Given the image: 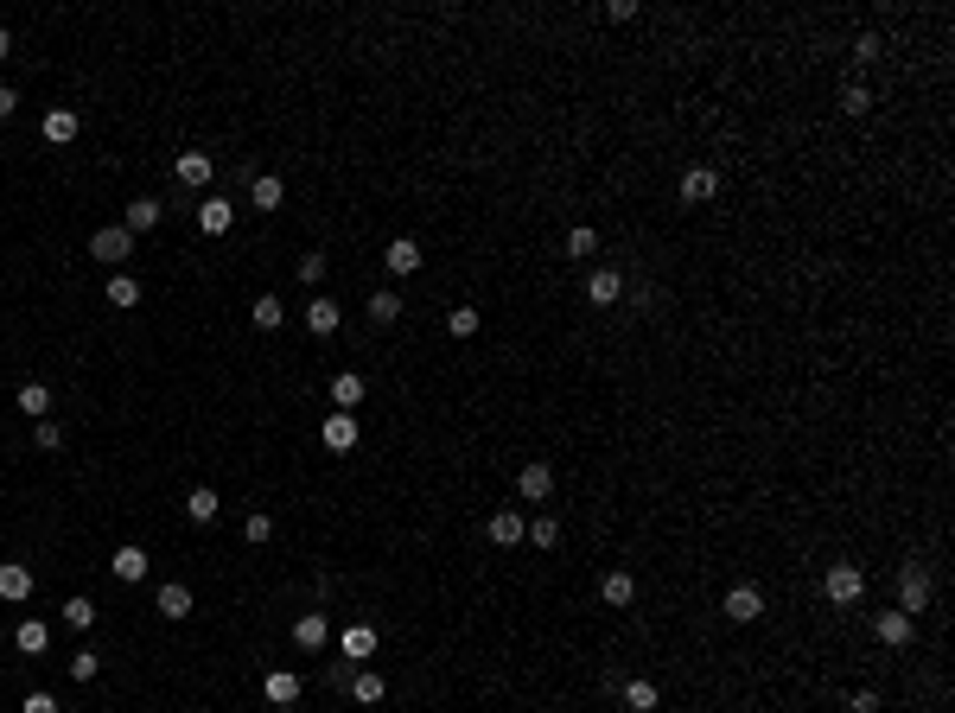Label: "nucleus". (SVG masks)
<instances>
[{"mask_svg": "<svg viewBox=\"0 0 955 713\" xmlns=\"http://www.w3.org/2000/svg\"><path fill=\"white\" fill-rule=\"evenodd\" d=\"M822 599H828V605H860V599H866V573H860L854 561H835V567L822 573Z\"/></svg>", "mask_w": 955, "mask_h": 713, "instance_id": "obj_1", "label": "nucleus"}, {"mask_svg": "<svg viewBox=\"0 0 955 713\" xmlns=\"http://www.w3.org/2000/svg\"><path fill=\"white\" fill-rule=\"evenodd\" d=\"M898 612H930V561H905L898 567Z\"/></svg>", "mask_w": 955, "mask_h": 713, "instance_id": "obj_2", "label": "nucleus"}, {"mask_svg": "<svg viewBox=\"0 0 955 713\" xmlns=\"http://www.w3.org/2000/svg\"><path fill=\"white\" fill-rule=\"evenodd\" d=\"M376 650H382V631H376V624L351 618V624H344V631H338V656H344V663H370Z\"/></svg>", "mask_w": 955, "mask_h": 713, "instance_id": "obj_3", "label": "nucleus"}, {"mask_svg": "<svg viewBox=\"0 0 955 713\" xmlns=\"http://www.w3.org/2000/svg\"><path fill=\"white\" fill-rule=\"evenodd\" d=\"M172 179H179L185 191H211V179H217V160H211V153H198V147H185L179 160H172Z\"/></svg>", "mask_w": 955, "mask_h": 713, "instance_id": "obj_4", "label": "nucleus"}, {"mask_svg": "<svg viewBox=\"0 0 955 713\" xmlns=\"http://www.w3.org/2000/svg\"><path fill=\"white\" fill-rule=\"evenodd\" d=\"M720 612H726V624H758L764 618V586H752V580L733 586V593L720 599Z\"/></svg>", "mask_w": 955, "mask_h": 713, "instance_id": "obj_5", "label": "nucleus"}, {"mask_svg": "<svg viewBox=\"0 0 955 713\" xmlns=\"http://www.w3.org/2000/svg\"><path fill=\"white\" fill-rule=\"evenodd\" d=\"M39 134H45L51 147H71L77 134H83V115L71 109V102H51V109H45V121H39Z\"/></svg>", "mask_w": 955, "mask_h": 713, "instance_id": "obj_6", "label": "nucleus"}, {"mask_svg": "<svg viewBox=\"0 0 955 713\" xmlns=\"http://www.w3.org/2000/svg\"><path fill=\"white\" fill-rule=\"evenodd\" d=\"M720 198V166H688L682 172V204L688 211H701V204Z\"/></svg>", "mask_w": 955, "mask_h": 713, "instance_id": "obj_7", "label": "nucleus"}, {"mask_svg": "<svg viewBox=\"0 0 955 713\" xmlns=\"http://www.w3.org/2000/svg\"><path fill=\"white\" fill-rule=\"evenodd\" d=\"M287 637H293V650L319 656L325 643H332V618H325V612H300V618H293V631H287Z\"/></svg>", "mask_w": 955, "mask_h": 713, "instance_id": "obj_8", "label": "nucleus"}, {"mask_svg": "<svg viewBox=\"0 0 955 713\" xmlns=\"http://www.w3.org/2000/svg\"><path fill=\"white\" fill-rule=\"evenodd\" d=\"M90 255H96V262H109V268H121L134 255V236L121 230V223H102V230L90 236Z\"/></svg>", "mask_w": 955, "mask_h": 713, "instance_id": "obj_9", "label": "nucleus"}, {"mask_svg": "<svg viewBox=\"0 0 955 713\" xmlns=\"http://www.w3.org/2000/svg\"><path fill=\"white\" fill-rule=\"evenodd\" d=\"M873 637L885 643V650H905V643L917 637V618L898 612V605H892V612H873Z\"/></svg>", "mask_w": 955, "mask_h": 713, "instance_id": "obj_10", "label": "nucleus"}, {"mask_svg": "<svg viewBox=\"0 0 955 713\" xmlns=\"http://www.w3.org/2000/svg\"><path fill=\"white\" fill-rule=\"evenodd\" d=\"M516 497H523V503H548L554 497V465L548 459H529L523 472H516Z\"/></svg>", "mask_w": 955, "mask_h": 713, "instance_id": "obj_11", "label": "nucleus"}, {"mask_svg": "<svg viewBox=\"0 0 955 713\" xmlns=\"http://www.w3.org/2000/svg\"><path fill=\"white\" fill-rule=\"evenodd\" d=\"M599 599L612 605V612H631V605H637V573L605 567V573H599Z\"/></svg>", "mask_w": 955, "mask_h": 713, "instance_id": "obj_12", "label": "nucleus"}, {"mask_svg": "<svg viewBox=\"0 0 955 713\" xmlns=\"http://www.w3.org/2000/svg\"><path fill=\"white\" fill-rule=\"evenodd\" d=\"M109 567H115V580H121V586H141V580H147V567H153V554H147L141 542H121V548L109 554Z\"/></svg>", "mask_w": 955, "mask_h": 713, "instance_id": "obj_13", "label": "nucleus"}, {"mask_svg": "<svg viewBox=\"0 0 955 713\" xmlns=\"http://www.w3.org/2000/svg\"><path fill=\"white\" fill-rule=\"evenodd\" d=\"M421 262H427V255H421V242H414V236H395L389 249H382V268H389L395 281H408V274H421Z\"/></svg>", "mask_w": 955, "mask_h": 713, "instance_id": "obj_14", "label": "nucleus"}, {"mask_svg": "<svg viewBox=\"0 0 955 713\" xmlns=\"http://www.w3.org/2000/svg\"><path fill=\"white\" fill-rule=\"evenodd\" d=\"M338 325H344V306L332 300V293H312V300H306V332L312 338H332Z\"/></svg>", "mask_w": 955, "mask_h": 713, "instance_id": "obj_15", "label": "nucleus"}, {"mask_svg": "<svg viewBox=\"0 0 955 713\" xmlns=\"http://www.w3.org/2000/svg\"><path fill=\"white\" fill-rule=\"evenodd\" d=\"M249 198H255V211H281V204H287V179H281V172H249Z\"/></svg>", "mask_w": 955, "mask_h": 713, "instance_id": "obj_16", "label": "nucleus"}, {"mask_svg": "<svg viewBox=\"0 0 955 713\" xmlns=\"http://www.w3.org/2000/svg\"><path fill=\"white\" fill-rule=\"evenodd\" d=\"M160 217H166L160 198H134L128 211H121V230H128V236H147V230H160Z\"/></svg>", "mask_w": 955, "mask_h": 713, "instance_id": "obj_17", "label": "nucleus"}, {"mask_svg": "<svg viewBox=\"0 0 955 713\" xmlns=\"http://www.w3.org/2000/svg\"><path fill=\"white\" fill-rule=\"evenodd\" d=\"M363 395H370V382H363L357 370H338V376H332V408H338V414H357Z\"/></svg>", "mask_w": 955, "mask_h": 713, "instance_id": "obj_18", "label": "nucleus"}, {"mask_svg": "<svg viewBox=\"0 0 955 713\" xmlns=\"http://www.w3.org/2000/svg\"><path fill=\"white\" fill-rule=\"evenodd\" d=\"M153 605H160L166 624H185V618H191V586H185V580H166L160 593H153Z\"/></svg>", "mask_w": 955, "mask_h": 713, "instance_id": "obj_19", "label": "nucleus"}, {"mask_svg": "<svg viewBox=\"0 0 955 713\" xmlns=\"http://www.w3.org/2000/svg\"><path fill=\"white\" fill-rule=\"evenodd\" d=\"M484 535H491L497 548H516V542L529 535V516H523V510H497L491 523H484Z\"/></svg>", "mask_w": 955, "mask_h": 713, "instance_id": "obj_20", "label": "nucleus"}, {"mask_svg": "<svg viewBox=\"0 0 955 713\" xmlns=\"http://www.w3.org/2000/svg\"><path fill=\"white\" fill-rule=\"evenodd\" d=\"M319 440H325V452H351L357 446V414H325V427H319Z\"/></svg>", "mask_w": 955, "mask_h": 713, "instance_id": "obj_21", "label": "nucleus"}, {"mask_svg": "<svg viewBox=\"0 0 955 713\" xmlns=\"http://www.w3.org/2000/svg\"><path fill=\"white\" fill-rule=\"evenodd\" d=\"M586 300H593V306H618L624 300V274L618 268H593V274H586Z\"/></svg>", "mask_w": 955, "mask_h": 713, "instance_id": "obj_22", "label": "nucleus"}, {"mask_svg": "<svg viewBox=\"0 0 955 713\" xmlns=\"http://www.w3.org/2000/svg\"><path fill=\"white\" fill-rule=\"evenodd\" d=\"M13 650H20V656H45L51 650V624L45 618H20V624H13Z\"/></svg>", "mask_w": 955, "mask_h": 713, "instance_id": "obj_23", "label": "nucleus"}, {"mask_svg": "<svg viewBox=\"0 0 955 713\" xmlns=\"http://www.w3.org/2000/svg\"><path fill=\"white\" fill-rule=\"evenodd\" d=\"M217 516H223V503H217V491H211V484H198V491H185V523L211 529Z\"/></svg>", "mask_w": 955, "mask_h": 713, "instance_id": "obj_24", "label": "nucleus"}, {"mask_svg": "<svg viewBox=\"0 0 955 713\" xmlns=\"http://www.w3.org/2000/svg\"><path fill=\"white\" fill-rule=\"evenodd\" d=\"M230 223H236V204L230 198H204L198 204V230L204 236H230Z\"/></svg>", "mask_w": 955, "mask_h": 713, "instance_id": "obj_25", "label": "nucleus"}, {"mask_svg": "<svg viewBox=\"0 0 955 713\" xmlns=\"http://www.w3.org/2000/svg\"><path fill=\"white\" fill-rule=\"evenodd\" d=\"M0 599H7V605L32 599V567L26 561H0Z\"/></svg>", "mask_w": 955, "mask_h": 713, "instance_id": "obj_26", "label": "nucleus"}, {"mask_svg": "<svg viewBox=\"0 0 955 713\" xmlns=\"http://www.w3.org/2000/svg\"><path fill=\"white\" fill-rule=\"evenodd\" d=\"M618 694H624V707H631V713H656V707H663V688H656V682H644V675L618 682Z\"/></svg>", "mask_w": 955, "mask_h": 713, "instance_id": "obj_27", "label": "nucleus"}, {"mask_svg": "<svg viewBox=\"0 0 955 713\" xmlns=\"http://www.w3.org/2000/svg\"><path fill=\"white\" fill-rule=\"evenodd\" d=\"M344 694H351L357 707H376L382 694H389V682H382L376 669H351V682H344Z\"/></svg>", "mask_w": 955, "mask_h": 713, "instance_id": "obj_28", "label": "nucleus"}, {"mask_svg": "<svg viewBox=\"0 0 955 713\" xmlns=\"http://www.w3.org/2000/svg\"><path fill=\"white\" fill-rule=\"evenodd\" d=\"M363 312H370V325H395V319H402V293H395V287H376L370 300H363Z\"/></svg>", "mask_w": 955, "mask_h": 713, "instance_id": "obj_29", "label": "nucleus"}, {"mask_svg": "<svg viewBox=\"0 0 955 713\" xmlns=\"http://www.w3.org/2000/svg\"><path fill=\"white\" fill-rule=\"evenodd\" d=\"M262 694H268V707H293V701H300V675H293V669H274L268 682H262Z\"/></svg>", "mask_w": 955, "mask_h": 713, "instance_id": "obj_30", "label": "nucleus"}, {"mask_svg": "<svg viewBox=\"0 0 955 713\" xmlns=\"http://www.w3.org/2000/svg\"><path fill=\"white\" fill-rule=\"evenodd\" d=\"M13 402H20V414H32V421H51V389H45V382H20Z\"/></svg>", "mask_w": 955, "mask_h": 713, "instance_id": "obj_31", "label": "nucleus"}, {"mask_svg": "<svg viewBox=\"0 0 955 713\" xmlns=\"http://www.w3.org/2000/svg\"><path fill=\"white\" fill-rule=\"evenodd\" d=\"M64 624H71V631H96V599L90 593H71V599H64Z\"/></svg>", "mask_w": 955, "mask_h": 713, "instance_id": "obj_32", "label": "nucleus"}, {"mask_svg": "<svg viewBox=\"0 0 955 713\" xmlns=\"http://www.w3.org/2000/svg\"><path fill=\"white\" fill-rule=\"evenodd\" d=\"M242 542H249V548H268V542H274V516H268V510H249V516H242Z\"/></svg>", "mask_w": 955, "mask_h": 713, "instance_id": "obj_33", "label": "nucleus"}, {"mask_svg": "<svg viewBox=\"0 0 955 713\" xmlns=\"http://www.w3.org/2000/svg\"><path fill=\"white\" fill-rule=\"evenodd\" d=\"M593 255H599V230H586V223L567 230V262H593Z\"/></svg>", "mask_w": 955, "mask_h": 713, "instance_id": "obj_34", "label": "nucleus"}, {"mask_svg": "<svg viewBox=\"0 0 955 713\" xmlns=\"http://www.w3.org/2000/svg\"><path fill=\"white\" fill-rule=\"evenodd\" d=\"M102 300H109V306H121V312H128V306H141V281H134V274H115Z\"/></svg>", "mask_w": 955, "mask_h": 713, "instance_id": "obj_35", "label": "nucleus"}, {"mask_svg": "<svg viewBox=\"0 0 955 713\" xmlns=\"http://www.w3.org/2000/svg\"><path fill=\"white\" fill-rule=\"evenodd\" d=\"M478 325H484L478 306H446V332L453 338H478Z\"/></svg>", "mask_w": 955, "mask_h": 713, "instance_id": "obj_36", "label": "nucleus"}, {"mask_svg": "<svg viewBox=\"0 0 955 713\" xmlns=\"http://www.w3.org/2000/svg\"><path fill=\"white\" fill-rule=\"evenodd\" d=\"M281 319H287V306L274 300V293H262V300H255V332H281Z\"/></svg>", "mask_w": 955, "mask_h": 713, "instance_id": "obj_37", "label": "nucleus"}, {"mask_svg": "<svg viewBox=\"0 0 955 713\" xmlns=\"http://www.w3.org/2000/svg\"><path fill=\"white\" fill-rule=\"evenodd\" d=\"M523 542H535V548H561V516H535Z\"/></svg>", "mask_w": 955, "mask_h": 713, "instance_id": "obj_38", "label": "nucleus"}, {"mask_svg": "<svg viewBox=\"0 0 955 713\" xmlns=\"http://www.w3.org/2000/svg\"><path fill=\"white\" fill-rule=\"evenodd\" d=\"M873 109V90L866 83H841V115H866Z\"/></svg>", "mask_w": 955, "mask_h": 713, "instance_id": "obj_39", "label": "nucleus"}, {"mask_svg": "<svg viewBox=\"0 0 955 713\" xmlns=\"http://www.w3.org/2000/svg\"><path fill=\"white\" fill-rule=\"evenodd\" d=\"M96 675H102V656L96 650H77L71 656V682H96Z\"/></svg>", "mask_w": 955, "mask_h": 713, "instance_id": "obj_40", "label": "nucleus"}, {"mask_svg": "<svg viewBox=\"0 0 955 713\" xmlns=\"http://www.w3.org/2000/svg\"><path fill=\"white\" fill-rule=\"evenodd\" d=\"M293 274H300V287H319V281H325V255H319V249L300 255V268H293Z\"/></svg>", "mask_w": 955, "mask_h": 713, "instance_id": "obj_41", "label": "nucleus"}, {"mask_svg": "<svg viewBox=\"0 0 955 713\" xmlns=\"http://www.w3.org/2000/svg\"><path fill=\"white\" fill-rule=\"evenodd\" d=\"M879 51H885V45H879V32H860V39H854V64L866 71V64H879Z\"/></svg>", "mask_w": 955, "mask_h": 713, "instance_id": "obj_42", "label": "nucleus"}, {"mask_svg": "<svg viewBox=\"0 0 955 713\" xmlns=\"http://www.w3.org/2000/svg\"><path fill=\"white\" fill-rule=\"evenodd\" d=\"M32 440H39V452H58L64 446V427L58 421H32Z\"/></svg>", "mask_w": 955, "mask_h": 713, "instance_id": "obj_43", "label": "nucleus"}, {"mask_svg": "<svg viewBox=\"0 0 955 713\" xmlns=\"http://www.w3.org/2000/svg\"><path fill=\"white\" fill-rule=\"evenodd\" d=\"M624 300H631L637 312H656V287H650V281H637V287L624 281Z\"/></svg>", "mask_w": 955, "mask_h": 713, "instance_id": "obj_44", "label": "nucleus"}, {"mask_svg": "<svg viewBox=\"0 0 955 713\" xmlns=\"http://www.w3.org/2000/svg\"><path fill=\"white\" fill-rule=\"evenodd\" d=\"M847 713H879V694L873 688H854V694H847Z\"/></svg>", "mask_w": 955, "mask_h": 713, "instance_id": "obj_45", "label": "nucleus"}, {"mask_svg": "<svg viewBox=\"0 0 955 713\" xmlns=\"http://www.w3.org/2000/svg\"><path fill=\"white\" fill-rule=\"evenodd\" d=\"M20 713H64V707L51 701V694H26V701H20Z\"/></svg>", "mask_w": 955, "mask_h": 713, "instance_id": "obj_46", "label": "nucleus"}, {"mask_svg": "<svg viewBox=\"0 0 955 713\" xmlns=\"http://www.w3.org/2000/svg\"><path fill=\"white\" fill-rule=\"evenodd\" d=\"M13 109H20V90H7V83H0V121H13Z\"/></svg>", "mask_w": 955, "mask_h": 713, "instance_id": "obj_47", "label": "nucleus"}, {"mask_svg": "<svg viewBox=\"0 0 955 713\" xmlns=\"http://www.w3.org/2000/svg\"><path fill=\"white\" fill-rule=\"evenodd\" d=\"M7 58H13V32L0 26V64H7Z\"/></svg>", "mask_w": 955, "mask_h": 713, "instance_id": "obj_48", "label": "nucleus"}]
</instances>
